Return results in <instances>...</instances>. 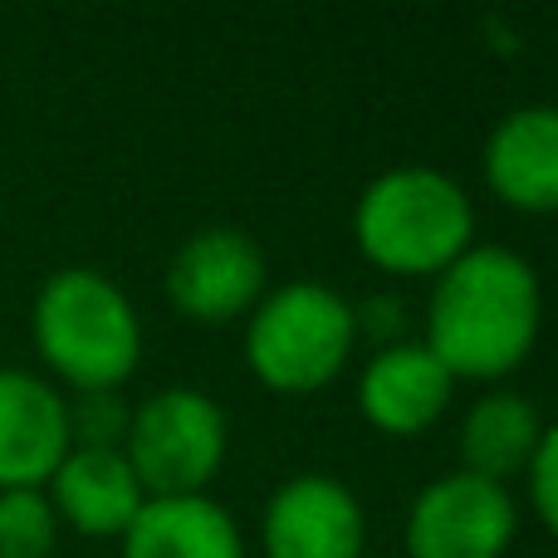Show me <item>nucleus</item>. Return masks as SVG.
Wrapping results in <instances>:
<instances>
[{
  "label": "nucleus",
  "instance_id": "1",
  "mask_svg": "<svg viewBox=\"0 0 558 558\" xmlns=\"http://www.w3.org/2000/svg\"><path fill=\"white\" fill-rule=\"evenodd\" d=\"M544 328L539 270L510 245L475 241L432 279L422 343L456 383H505L534 357Z\"/></svg>",
  "mask_w": 558,
  "mask_h": 558
},
{
  "label": "nucleus",
  "instance_id": "2",
  "mask_svg": "<svg viewBox=\"0 0 558 558\" xmlns=\"http://www.w3.org/2000/svg\"><path fill=\"white\" fill-rule=\"evenodd\" d=\"M29 343L49 383L69 392H123L143 363V318L128 289L94 265H64L35 289Z\"/></svg>",
  "mask_w": 558,
  "mask_h": 558
},
{
  "label": "nucleus",
  "instance_id": "3",
  "mask_svg": "<svg viewBox=\"0 0 558 558\" xmlns=\"http://www.w3.org/2000/svg\"><path fill=\"white\" fill-rule=\"evenodd\" d=\"M353 245L383 275L436 279L475 245V202L441 167H387L353 202Z\"/></svg>",
  "mask_w": 558,
  "mask_h": 558
},
{
  "label": "nucleus",
  "instance_id": "4",
  "mask_svg": "<svg viewBox=\"0 0 558 558\" xmlns=\"http://www.w3.org/2000/svg\"><path fill=\"white\" fill-rule=\"evenodd\" d=\"M245 367L275 397H314L357 353V308L318 279L270 284L245 318Z\"/></svg>",
  "mask_w": 558,
  "mask_h": 558
},
{
  "label": "nucleus",
  "instance_id": "5",
  "mask_svg": "<svg viewBox=\"0 0 558 558\" xmlns=\"http://www.w3.org/2000/svg\"><path fill=\"white\" fill-rule=\"evenodd\" d=\"M231 451V416L202 387H157L128 416L123 456L147 500L206 495Z\"/></svg>",
  "mask_w": 558,
  "mask_h": 558
},
{
  "label": "nucleus",
  "instance_id": "6",
  "mask_svg": "<svg viewBox=\"0 0 558 558\" xmlns=\"http://www.w3.org/2000/svg\"><path fill=\"white\" fill-rule=\"evenodd\" d=\"M520 539V505L510 485L471 471L426 481L407 505L402 558H505Z\"/></svg>",
  "mask_w": 558,
  "mask_h": 558
},
{
  "label": "nucleus",
  "instance_id": "7",
  "mask_svg": "<svg viewBox=\"0 0 558 558\" xmlns=\"http://www.w3.org/2000/svg\"><path fill=\"white\" fill-rule=\"evenodd\" d=\"M270 289V260L260 241L241 226H202L167 260L162 294L186 324L221 328L251 318Z\"/></svg>",
  "mask_w": 558,
  "mask_h": 558
},
{
  "label": "nucleus",
  "instance_id": "8",
  "mask_svg": "<svg viewBox=\"0 0 558 558\" xmlns=\"http://www.w3.org/2000/svg\"><path fill=\"white\" fill-rule=\"evenodd\" d=\"M260 549L265 558H367L363 500L338 475H289L260 510Z\"/></svg>",
  "mask_w": 558,
  "mask_h": 558
},
{
  "label": "nucleus",
  "instance_id": "9",
  "mask_svg": "<svg viewBox=\"0 0 558 558\" xmlns=\"http://www.w3.org/2000/svg\"><path fill=\"white\" fill-rule=\"evenodd\" d=\"M451 397L456 377L436 363L422 338L373 348L353 387L357 416L377 436H392V441H412V436H426L432 426H441V416L451 412Z\"/></svg>",
  "mask_w": 558,
  "mask_h": 558
},
{
  "label": "nucleus",
  "instance_id": "10",
  "mask_svg": "<svg viewBox=\"0 0 558 558\" xmlns=\"http://www.w3.org/2000/svg\"><path fill=\"white\" fill-rule=\"evenodd\" d=\"M69 446V392L29 367H0V490H45Z\"/></svg>",
  "mask_w": 558,
  "mask_h": 558
},
{
  "label": "nucleus",
  "instance_id": "11",
  "mask_svg": "<svg viewBox=\"0 0 558 558\" xmlns=\"http://www.w3.org/2000/svg\"><path fill=\"white\" fill-rule=\"evenodd\" d=\"M485 186L520 216H558V104L510 108L481 153Z\"/></svg>",
  "mask_w": 558,
  "mask_h": 558
},
{
  "label": "nucleus",
  "instance_id": "12",
  "mask_svg": "<svg viewBox=\"0 0 558 558\" xmlns=\"http://www.w3.org/2000/svg\"><path fill=\"white\" fill-rule=\"evenodd\" d=\"M45 500L59 530H74L84 539H123L128 524L147 505V490L137 485L123 451L69 446V456L45 485Z\"/></svg>",
  "mask_w": 558,
  "mask_h": 558
},
{
  "label": "nucleus",
  "instance_id": "13",
  "mask_svg": "<svg viewBox=\"0 0 558 558\" xmlns=\"http://www.w3.org/2000/svg\"><path fill=\"white\" fill-rule=\"evenodd\" d=\"M118 558H251V549L241 520L216 495H167L137 510Z\"/></svg>",
  "mask_w": 558,
  "mask_h": 558
},
{
  "label": "nucleus",
  "instance_id": "14",
  "mask_svg": "<svg viewBox=\"0 0 558 558\" xmlns=\"http://www.w3.org/2000/svg\"><path fill=\"white\" fill-rule=\"evenodd\" d=\"M539 436H544L539 407L530 397L510 392V387H490V392H481L465 407L461 432H456L461 471L485 475L495 485H510L514 475L530 471Z\"/></svg>",
  "mask_w": 558,
  "mask_h": 558
},
{
  "label": "nucleus",
  "instance_id": "15",
  "mask_svg": "<svg viewBox=\"0 0 558 558\" xmlns=\"http://www.w3.org/2000/svg\"><path fill=\"white\" fill-rule=\"evenodd\" d=\"M59 520L45 490H0V558H54Z\"/></svg>",
  "mask_w": 558,
  "mask_h": 558
},
{
  "label": "nucleus",
  "instance_id": "16",
  "mask_svg": "<svg viewBox=\"0 0 558 558\" xmlns=\"http://www.w3.org/2000/svg\"><path fill=\"white\" fill-rule=\"evenodd\" d=\"M128 416H133V407L123 402V392H78V397H69V436H74V446L123 451Z\"/></svg>",
  "mask_w": 558,
  "mask_h": 558
},
{
  "label": "nucleus",
  "instance_id": "17",
  "mask_svg": "<svg viewBox=\"0 0 558 558\" xmlns=\"http://www.w3.org/2000/svg\"><path fill=\"white\" fill-rule=\"evenodd\" d=\"M530 510L534 520L558 539V422H544V436H539V451H534L530 471Z\"/></svg>",
  "mask_w": 558,
  "mask_h": 558
},
{
  "label": "nucleus",
  "instance_id": "18",
  "mask_svg": "<svg viewBox=\"0 0 558 558\" xmlns=\"http://www.w3.org/2000/svg\"><path fill=\"white\" fill-rule=\"evenodd\" d=\"M357 308V338H373V348H387V343H407V304L397 294H373L363 299Z\"/></svg>",
  "mask_w": 558,
  "mask_h": 558
}]
</instances>
